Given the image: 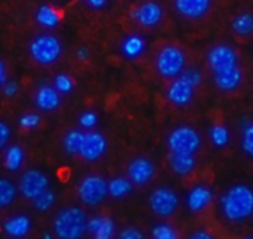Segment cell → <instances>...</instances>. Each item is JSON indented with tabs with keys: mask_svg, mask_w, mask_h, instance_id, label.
<instances>
[{
	"mask_svg": "<svg viewBox=\"0 0 253 239\" xmlns=\"http://www.w3.org/2000/svg\"><path fill=\"white\" fill-rule=\"evenodd\" d=\"M83 1L93 10H101V9L107 7V4H108V0H83Z\"/></svg>",
	"mask_w": 253,
	"mask_h": 239,
	"instance_id": "obj_39",
	"label": "cell"
},
{
	"mask_svg": "<svg viewBox=\"0 0 253 239\" xmlns=\"http://www.w3.org/2000/svg\"><path fill=\"white\" fill-rule=\"evenodd\" d=\"M34 105L42 112H53L62 103V95L53 87V84L42 83L34 92Z\"/></svg>",
	"mask_w": 253,
	"mask_h": 239,
	"instance_id": "obj_16",
	"label": "cell"
},
{
	"mask_svg": "<svg viewBox=\"0 0 253 239\" xmlns=\"http://www.w3.org/2000/svg\"><path fill=\"white\" fill-rule=\"evenodd\" d=\"M206 62L212 77L242 68L237 50L228 43H216L209 47L206 53Z\"/></svg>",
	"mask_w": 253,
	"mask_h": 239,
	"instance_id": "obj_6",
	"label": "cell"
},
{
	"mask_svg": "<svg viewBox=\"0 0 253 239\" xmlns=\"http://www.w3.org/2000/svg\"><path fill=\"white\" fill-rule=\"evenodd\" d=\"M87 232V216L80 207L62 208L53 219V234L58 239H82Z\"/></svg>",
	"mask_w": 253,
	"mask_h": 239,
	"instance_id": "obj_2",
	"label": "cell"
},
{
	"mask_svg": "<svg viewBox=\"0 0 253 239\" xmlns=\"http://www.w3.org/2000/svg\"><path fill=\"white\" fill-rule=\"evenodd\" d=\"M222 217L234 225H240L253 217V188L245 183L230 186L219 198Z\"/></svg>",
	"mask_w": 253,
	"mask_h": 239,
	"instance_id": "obj_1",
	"label": "cell"
},
{
	"mask_svg": "<svg viewBox=\"0 0 253 239\" xmlns=\"http://www.w3.org/2000/svg\"><path fill=\"white\" fill-rule=\"evenodd\" d=\"M18 188L7 179H0V208L9 207L16 198Z\"/></svg>",
	"mask_w": 253,
	"mask_h": 239,
	"instance_id": "obj_29",
	"label": "cell"
},
{
	"mask_svg": "<svg viewBox=\"0 0 253 239\" xmlns=\"http://www.w3.org/2000/svg\"><path fill=\"white\" fill-rule=\"evenodd\" d=\"M3 234L12 239L25 238L31 231V219L27 214H15L3 222Z\"/></svg>",
	"mask_w": 253,
	"mask_h": 239,
	"instance_id": "obj_19",
	"label": "cell"
},
{
	"mask_svg": "<svg viewBox=\"0 0 253 239\" xmlns=\"http://www.w3.org/2000/svg\"><path fill=\"white\" fill-rule=\"evenodd\" d=\"M87 234L92 239H114L116 223L107 216H93L87 219Z\"/></svg>",
	"mask_w": 253,
	"mask_h": 239,
	"instance_id": "obj_18",
	"label": "cell"
},
{
	"mask_svg": "<svg viewBox=\"0 0 253 239\" xmlns=\"http://www.w3.org/2000/svg\"><path fill=\"white\" fill-rule=\"evenodd\" d=\"M117 239H144V234L138 228L129 226V228H125L123 231H120Z\"/></svg>",
	"mask_w": 253,
	"mask_h": 239,
	"instance_id": "obj_37",
	"label": "cell"
},
{
	"mask_svg": "<svg viewBox=\"0 0 253 239\" xmlns=\"http://www.w3.org/2000/svg\"><path fill=\"white\" fill-rule=\"evenodd\" d=\"M165 18V9L157 0H144L130 10V19L145 30L157 28Z\"/></svg>",
	"mask_w": 253,
	"mask_h": 239,
	"instance_id": "obj_9",
	"label": "cell"
},
{
	"mask_svg": "<svg viewBox=\"0 0 253 239\" xmlns=\"http://www.w3.org/2000/svg\"><path fill=\"white\" fill-rule=\"evenodd\" d=\"M148 205L156 216L168 219L172 217L179 208V195L169 186H159L151 191Z\"/></svg>",
	"mask_w": 253,
	"mask_h": 239,
	"instance_id": "obj_8",
	"label": "cell"
},
{
	"mask_svg": "<svg viewBox=\"0 0 253 239\" xmlns=\"http://www.w3.org/2000/svg\"><path fill=\"white\" fill-rule=\"evenodd\" d=\"M243 69L242 68H237L234 71H230V72H224V74H219V75H213V84L218 90L224 92V93H231V92H236L242 83H243Z\"/></svg>",
	"mask_w": 253,
	"mask_h": 239,
	"instance_id": "obj_22",
	"label": "cell"
},
{
	"mask_svg": "<svg viewBox=\"0 0 253 239\" xmlns=\"http://www.w3.org/2000/svg\"><path fill=\"white\" fill-rule=\"evenodd\" d=\"M19 92V84L16 80H7L3 86H1V93L6 98H15Z\"/></svg>",
	"mask_w": 253,
	"mask_h": 239,
	"instance_id": "obj_36",
	"label": "cell"
},
{
	"mask_svg": "<svg viewBox=\"0 0 253 239\" xmlns=\"http://www.w3.org/2000/svg\"><path fill=\"white\" fill-rule=\"evenodd\" d=\"M156 72L166 80H173L187 68V55L182 47L176 44L162 46L154 56Z\"/></svg>",
	"mask_w": 253,
	"mask_h": 239,
	"instance_id": "obj_3",
	"label": "cell"
},
{
	"mask_svg": "<svg viewBox=\"0 0 253 239\" xmlns=\"http://www.w3.org/2000/svg\"><path fill=\"white\" fill-rule=\"evenodd\" d=\"M108 151V140L107 137L96 132V130H86L82 142V148L79 157L87 163L99 161Z\"/></svg>",
	"mask_w": 253,
	"mask_h": 239,
	"instance_id": "obj_10",
	"label": "cell"
},
{
	"mask_svg": "<svg viewBox=\"0 0 253 239\" xmlns=\"http://www.w3.org/2000/svg\"><path fill=\"white\" fill-rule=\"evenodd\" d=\"M148 47V41L147 38L139 34V33H130L127 35H125L120 41L119 50L120 55L127 59V61H138L141 59Z\"/></svg>",
	"mask_w": 253,
	"mask_h": 239,
	"instance_id": "obj_17",
	"label": "cell"
},
{
	"mask_svg": "<svg viewBox=\"0 0 253 239\" xmlns=\"http://www.w3.org/2000/svg\"><path fill=\"white\" fill-rule=\"evenodd\" d=\"M168 164L176 176L185 177L197 169V158L190 154H169Z\"/></svg>",
	"mask_w": 253,
	"mask_h": 239,
	"instance_id": "obj_20",
	"label": "cell"
},
{
	"mask_svg": "<svg viewBox=\"0 0 253 239\" xmlns=\"http://www.w3.org/2000/svg\"><path fill=\"white\" fill-rule=\"evenodd\" d=\"M196 87L191 86L188 81H185L181 75L170 80V83L166 87V99L170 105L176 108H185L188 106L196 96Z\"/></svg>",
	"mask_w": 253,
	"mask_h": 239,
	"instance_id": "obj_11",
	"label": "cell"
},
{
	"mask_svg": "<svg viewBox=\"0 0 253 239\" xmlns=\"http://www.w3.org/2000/svg\"><path fill=\"white\" fill-rule=\"evenodd\" d=\"M89 56H90V50H89V47L87 46H80V47H77V50H76V58L79 59V61H87L89 59Z\"/></svg>",
	"mask_w": 253,
	"mask_h": 239,
	"instance_id": "obj_40",
	"label": "cell"
},
{
	"mask_svg": "<svg viewBox=\"0 0 253 239\" xmlns=\"http://www.w3.org/2000/svg\"><path fill=\"white\" fill-rule=\"evenodd\" d=\"M239 126H240V132H242L240 148L248 157L253 158V121L249 120L248 117H245L243 120H240Z\"/></svg>",
	"mask_w": 253,
	"mask_h": 239,
	"instance_id": "obj_26",
	"label": "cell"
},
{
	"mask_svg": "<svg viewBox=\"0 0 253 239\" xmlns=\"http://www.w3.org/2000/svg\"><path fill=\"white\" fill-rule=\"evenodd\" d=\"M169 154H190L196 155L202 148V136L193 126L182 124L170 130L166 139Z\"/></svg>",
	"mask_w": 253,
	"mask_h": 239,
	"instance_id": "obj_5",
	"label": "cell"
},
{
	"mask_svg": "<svg viewBox=\"0 0 253 239\" xmlns=\"http://www.w3.org/2000/svg\"><path fill=\"white\" fill-rule=\"evenodd\" d=\"M133 191V183L127 176H116L108 180V197L114 200H122L130 195Z\"/></svg>",
	"mask_w": 253,
	"mask_h": 239,
	"instance_id": "obj_24",
	"label": "cell"
},
{
	"mask_svg": "<svg viewBox=\"0 0 253 239\" xmlns=\"http://www.w3.org/2000/svg\"><path fill=\"white\" fill-rule=\"evenodd\" d=\"M99 117L95 111H84L79 115V126L83 130H93L98 126Z\"/></svg>",
	"mask_w": 253,
	"mask_h": 239,
	"instance_id": "obj_34",
	"label": "cell"
},
{
	"mask_svg": "<svg viewBox=\"0 0 253 239\" xmlns=\"http://www.w3.org/2000/svg\"><path fill=\"white\" fill-rule=\"evenodd\" d=\"M25 161V151L19 145H10L4 149L3 154V164L7 171L16 173L22 169Z\"/></svg>",
	"mask_w": 253,
	"mask_h": 239,
	"instance_id": "obj_23",
	"label": "cell"
},
{
	"mask_svg": "<svg viewBox=\"0 0 253 239\" xmlns=\"http://www.w3.org/2000/svg\"><path fill=\"white\" fill-rule=\"evenodd\" d=\"M49 189V177L46 173L40 171V170H27L21 179H19V185H18V191L21 192V195L27 200H34L37 195H40L43 191Z\"/></svg>",
	"mask_w": 253,
	"mask_h": 239,
	"instance_id": "obj_12",
	"label": "cell"
},
{
	"mask_svg": "<svg viewBox=\"0 0 253 239\" xmlns=\"http://www.w3.org/2000/svg\"><path fill=\"white\" fill-rule=\"evenodd\" d=\"M40 123H42V118L36 112H25L18 120L19 127H22L24 130H34L40 126Z\"/></svg>",
	"mask_w": 253,
	"mask_h": 239,
	"instance_id": "obj_33",
	"label": "cell"
},
{
	"mask_svg": "<svg viewBox=\"0 0 253 239\" xmlns=\"http://www.w3.org/2000/svg\"><path fill=\"white\" fill-rule=\"evenodd\" d=\"M126 176L133 183V186H145L154 179L156 166L147 157H136L127 164Z\"/></svg>",
	"mask_w": 253,
	"mask_h": 239,
	"instance_id": "obj_13",
	"label": "cell"
},
{
	"mask_svg": "<svg viewBox=\"0 0 253 239\" xmlns=\"http://www.w3.org/2000/svg\"><path fill=\"white\" fill-rule=\"evenodd\" d=\"M34 19L39 27L44 30H53L61 24V12L52 4H40L34 13Z\"/></svg>",
	"mask_w": 253,
	"mask_h": 239,
	"instance_id": "obj_21",
	"label": "cell"
},
{
	"mask_svg": "<svg viewBox=\"0 0 253 239\" xmlns=\"http://www.w3.org/2000/svg\"><path fill=\"white\" fill-rule=\"evenodd\" d=\"M245 239H253L252 237H248V238H245Z\"/></svg>",
	"mask_w": 253,
	"mask_h": 239,
	"instance_id": "obj_44",
	"label": "cell"
},
{
	"mask_svg": "<svg viewBox=\"0 0 253 239\" xmlns=\"http://www.w3.org/2000/svg\"><path fill=\"white\" fill-rule=\"evenodd\" d=\"M53 87L64 96V95H70L73 90H74V80L71 75L65 74V72H61V74H56L53 77Z\"/></svg>",
	"mask_w": 253,
	"mask_h": 239,
	"instance_id": "obj_32",
	"label": "cell"
},
{
	"mask_svg": "<svg viewBox=\"0 0 253 239\" xmlns=\"http://www.w3.org/2000/svg\"><path fill=\"white\" fill-rule=\"evenodd\" d=\"M213 198H215L213 191L208 185L197 183L191 186V189L188 191L185 197V205L188 211H191L193 214H199L211 207V204L213 203Z\"/></svg>",
	"mask_w": 253,
	"mask_h": 239,
	"instance_id": "obj_14",
	"label": "cell"
},
{
	"mask_svg": "<svg viewBox=\"0 0 253 239\" xmlns=\"http://www.w3.org/2000/svg\"><path fill=\"white\" fill-rule=\"evenodd\" d=\"M213 0H173L175 12L188 21L203 19L212 9Z\"/></svg>",
	"mask_w": 253,
	"mask_h": 239,
	"instance_id": "obj_15",
	"label": "cell"
},
{
	"mask_svg": "<svg viewBox=\"0 0 253 239\" xmlns=\"http://www.w3.org/2000/svg\"><path fill=\"white\" fill-rule=\"evenodd\" d=\"M9 139H10V129L4 121L0 120V149H3L7 145Z\"/></svg>",
	"mask_w": 253,
	"mask_h": 239,
	"instance_id": "obj_38",
	"label": "cell"
},
{
	"mask_svg": "<svg viewBox=\"0 0 253 239\" xmlns=\"http://www.w3.org/2000/svg\"><path fill=\"white\" fill-rule=\"evenodd\" d=\"M187 239H215L213 238V235L211 234V232H208V231H196V232H193L190 237Z\"/></svg>",
	"mask_w": 253,
	"mask_h": 239,
	"instance_id": "obj_41",
	"label": "cell"
},
{
	"mask_svg": "<svg viewBox=\"0 0 253 239\" xmlns=\"http://www.w3.org/2000/svg\"><path fill=\"white\" fill-rule=\"evenodd\" d=\"M181 77H182L185 81H188L191 86H194L196 89H199L200 84H202V81H203V74H202V71H200L199 68H194V67H187V68L182 71Z\"/></svg>",
	"mask_w": 253,
	"mask_h": 239,
	"instance_id": "obj_35",
	"label": "cell"
},
{
	"mask_svg": "<svg viewBox=\"0 0 253 239\" xmlns=\"http://www.w3.org/2000/svg\"><path fill=\"white\" fill-rule=\"evenodd\" d=\"M42 239H53V235L52 234H43V238Z\"/></svg>",
	"mask_w": 253,
	"mask_h": 239,
	"instance_id": "obj_43",
	"label": "cell"
},
{
	"mask_svg": "<svg viewBox=\"0 0 253 239\" xmlns=\"http://www.w3.org/2000/svg\"><path fill=\"white\" fill-rule=\"evenodd\" d=\"M55 200H56L55 192L52 189H46L40 195H37L34 200H31V203H33V207L37 211L44 213V211H49L55 205Z\"/></svg>",
	"mask_w": 253,
	"mask_h": 239,
	"instance_id": "obj_30",
	"label": "cell"
},
{
	"mask_svg": "<svg viewBox=\"0 0 253 239\" xmlns=\"http://www.w3.org/2000/svg\"><path fill=\"white\" fill-rule=\"evenodd\" d=\"M28 53L36 64L42 67H50L61 59L62 43L56 35L50 33H42L30 41Z\"/></svg>",
	"mask_w": 253,
	"mask_h": 239,
	"instance_id": "obj_4",
	"label": "cell"
},
{
	"mask_svg": "<svg viewBox=\"0 0 253 239\" xmlns=\"http://www.w3.org/2000/svg\"><path fill=\"white\" fill-rule=\"evenodd\" d=\"M83 136H84V132L79 130V129L67 132L64 136V140H62L64 151L68 155H79L80 148H82V142H83Z\"/></svg>",
	"mask_w": 253,
	"mask_h": 239,
	"instance_id": "obj_28",
	"label": "cell"
},
{
	"mask_svg": "<svg viewBox=\"0 0 253 239\" xmlns=\"http://www.w3.org/2000/svg\"><path fill=\"white\" fill-rule=\"evenodd\" d=\"M153 239H179L178 231L168 222H159L151 228Z\"/></svg>",
	"mask_w": 253,
	"mask_h": 239,
	"instance_id": "obj_31",
	"label": "cell"
},
{
	"mask_svg": "<svg viewBox=\"0 0 253 239\" xmlns=\"http://www.w3.org/2000/svg\"><path fill=\"white\" fill-rule=\"evenodd\" d=\"M231 30L239 37H249L253 34V13L240 12L231 21Z\"/></svg>",
	"mask_w": 253,
	"mask_h": 239,
	"instance_id": "obj_25",
	"label": "cell"
},
{
	"mask_svg": "<svg viewBox=\"0 0 253 239\" xmlns=\"http://www.w3.org/2000/svg\"><path fill=\"white\" fill-rule=\"evenodd\" d=\"M6 81H7V69H6L4 62L0 59V89H1V86H3Z\"/></svg>",
	"mask_w": 253,
	"mask_h": 239,
	"instance_id": "obj_42",
	"label": "cell"
},
{
	"mask_svg": "<svg viewBox=\"0 0 253 239\" xmlns=\"http://www.w3.org/2000/svg\"><path fill=\"white\" fill-rule=\"evenodd\" d=\"M77 197L84 205L96 207L108 197V182L99 174H87L77 186Z\"/></svg>",
	"mask_w": 253,
	"mask_h": 239,
	"instance_id": "obj_7",
	"label": "cell"
},
{
	"mask_svg": "<svg viewBox=\"0 0 253 239\" xmlns=\"http://www.w3.org/2000/svg\"><path fill=\"white\" fill-rule=\"evenodd\" d=\"M209 140L211 143L218 148V149H222V148H227L231 142V133L228 130L227 126L224 124H213L211 126L209 129Z\"/></svg>",
	"mask_w": 253,
	"mask_h": 239,
	"instance_id": "obj_27",
	"label": "cell"
}]
</instances>
